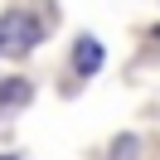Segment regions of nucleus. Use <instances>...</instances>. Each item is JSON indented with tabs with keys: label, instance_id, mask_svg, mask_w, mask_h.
<instances>
[{
	"label": "nucleus",
	"instance_id": "obj_5",
	"mask_svg": "<svg viewBox=\"0 0 160 160\" xmlns=\"http://www.w3.org/2000/svg\"><path fill=\"white\" fill-rule=\"evenodd\" d=\"M0 160H20V155H0Z\"/></svg>",
	"mask_w": 160,
	"mask_h": 160
},
{
	"label": "nucleus",
	"instance_id": "obj_2",
	"mask_svg": "<svg viewBox=\"0 0 160 160\" xmlns=\"http://www.w3.org/2000/svg\"><path fill=\"white\" fill-rule=\"evenodd\" d=\"M102 58H107V53H102L97 39H78V49H73V68H78L82 78H92V73L102 68Z\"/></svg>",
	"mask_w": 160,
	"mask_h": 160
},
{
	"label": "nucleus",
	"instance_id": "obj_1",
	"mask_svg": "<svg viewBox=\"0 0 160 160\" xmlns=\"http://www.w3.org/2000/svg\"><path fill=\"white\" fill-rule=\"evenodd\" d=\"M39 20L34 15H24V10H5L0 15V53L5 58H20V53H29L34 44H39Z\"/></svg>",
	"mask_w": 160,
	"mask_h": 160
},
{
	"label": "nucleus",
	"instance_id": "obj_4",
	"mask_svg": "<svg viewBox=\"0 0 160 160\" xmlns=\"http://www.w3.org/2000/svg\"><path fill=\"white\" fill-rule=\"evenodd\" d=\"M131 150H136V141L121 136V141H117V150H112V160H131Z\"/></svg>",
	"mask_w": 160,
	"mask_h": 160
},
{
	"label": "nucleus",
	"instance_id": "obj_3",
	"mask_svg": "<svg viewBox=\"0 0 160 160\" xmlns=\"http://www.w3.org/2000/svg\"><path fill=\"white\" fill-rule=\"evenodd\" d=\"M5 102H29V82H20V78L0 82V107H5Z\"/></svg>",
	"mask_w": 160,
	"mask_h": 160
}]
</instances>
